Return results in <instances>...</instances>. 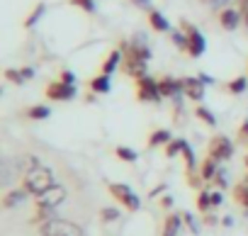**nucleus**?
<instances>
[{"label": "nucleus", "mask_w": 248, "mask_h": 236, "mask_svg": "<svg viewBox=\"0 0 248 236\" xmlns=\"http://www.w3.org/2000/svg\"><path fill=\"white\" fill-rule=\"evenodd\" d=\"M15 168H17V173H22V175H27L32 168H37V166H42V161L37 158V156H32V154H22V156H17L15 161Z\"/></svg>", "instance_id": "1a4fd4ad"}, {"label": "nucleus", "mask_w": 248, "mask_h": 236, "mask_svg": "<svg viewBox=\"0 0 248 236\" xmlns=\"http://www.w3.org/2000/svg\"><path fill=\"white\" fill-rule=\"evenodd\" d=\"M183 146H185V142H183V139H175V142H170V144H168V149H166V156H168V158L178 156V154L183 151Z\"/></svg>", "instance_id": "393cba45"}, {"label": "nucleus", "mask_w": 248, "mask_h": 236, "mask_svg": "<svg viewBox=\"0 0 248 236\" xmlns=\"http://www.w3.org/2000/svg\"><path fill=\"white\" fill-rule=\"evenodd\" d=\"M243 134H248V120L243 122Z\"/></svg>", "instance_id": "79ce46f5"}, {"label": "nucleus", "mask_w": 248, "mask_h": 236, "mask_svg": "<svg viewBox=\"0 0 248 236\" xmlns=\"http://www.w3.org/2000/svg\"><path fill=\"white\" fill-rule=\"evenodd\" d=\"M102 219H105V221H117V219H119V209H114V207L102 209Z\"/></svg>", "instance_id": "2f4dec72"}, {"label": "nucleus", "mask_w": 248, "mask_h": 236, "mask_svg": "<svg viewBox=\"0 0 248 236\" xmlns=\"http://www.w3.org/2000/svg\"><path fill=\"white\" fill-rule=\"evenodd\" d=\"M119 61H122V51H112V54L107 56L105 66H102V73H105V76L114 73V71H117V66H119Z\"/></svg>", "instance_id": "f3484780"}, {"label": "nucleus", "mask_w": 248, "mask_h": 236, "mask_svg": "<svg viewBox=\"0 0 248 236\" xmlns=\"http://www.w3.org/2000/svg\"><path fill=\"white\" fill-rule=\"evenodd\" d=\"M117 156H119V158H124L127 163H134V161L139 158V154H137V151H132V149H127V146H117Z\"/></svg>", "instance_id": "412c9836"}, {"label": "nucleus", "mask_w": 248, "mask_h": 236, "mask_svg": "<svg viewBox=\"0 0 248 236\" xmlns=\"http://www.w3.org/2000/svg\"><path fill=\"white\" fill-rule=\"evenodd\" d=\"M22 76H25V78H32V76H34V71H32V68H25V71H22Z\"/></svg>", "instance_id": "ea45409f"}, {"label": "nucleus", "mask_w": 248, "mask_h": 236, "mask_svg": "<svg viewBox=\"0 0 248 236\" xmlns=\"http://www.w3.org/2000/svg\"><path fill=\"white\" fill-rule=\"evenodd\" d=\"M149 144H151V146H161V144H170V134H168L166 129H158L156 134H151V139H149Z\"/></svg>", "instance_id": "6ab92c4d"}, {"label": "nucleus", "mask_w": 248, "mask_h": 236, "mask_svg": "<svg viewBox=\"0 0 248 236\" xmlns=\"http://www.w3.org/2000/svg\"><path fill=\"white\" fill-rule=\"evenodd\" d=\"M149 20H151V25H154V30H158V32H168L170 30V22L158 13V10H151V15H149Z\"/></svg>", "instance_id": "dca6fc26"}, {"label": "nucleus", "mask_w": 248, "mask_h": 236, "mask_svg": "<svg viewBox=\"0 0 248 236\" xmlns=\"http://www.w3.org/2000/svg\"><path fill=\"white\" fill-rule=\"evenodd\" d=\"M204 3L209 5V8H221V5H226L229 0H204Z\"/></svg>", "instance_id": "f704fd0d"}, {"label": "nucleus", "mask_w": 248, "mask_h": 236, "mask_svg": "<svg viewBox=\"0 0 248 236\" xmlns=\"http://www.w3.org/2000/svg\"><path fill=\"white\" fill-rule=\"evenodd\" d=\"M241 10H243V13L248 10V0H241Z\"/></svg>", "instance_id": "a19ab883"}, {"label": "nucleus", "mask_w": 248, "mask_h": 236, "mask_svg": "<svg viewBox=\"0 0 248 236\" xmlns=\"http://www.w3.org/2000/svg\"><path fill=\"white\" fill-rule=\"evenodd\" d=\"M221 205V192H212V207Z\"/></svg>", "instance_id": "e433bc0d"}, {"label": "nucleus", "mask_w": 248, "mask_h": 236, "mask_svg": "<svg viewBox=\"0 0 248 236\" xmlns=\"http://www.w3.org/2000/svg\"><path fill=\"white\" fill-rule=\"evenodd\" d=\"M183 90H185L183 80H173V78H166V80H161V93H163V95H170V97H175V95H180Z\"/></svg>", "instance_id": "2eb2a0df"}, {"label": "nucleus", "mask_w": 248, "mask_h": 236, "mask_svg": "<svg viewBox=\"0 0 248 236\" xmlns=\"http://www.w3.org/2000/svg\"><path fill=\"white\" fill-rule=\"evenodd\" d=\"M183 154H185V161H187V171H192V168H195V154H192V149H190L187 142H185V146H183Z\"/></svg>", "instance_id": "c85d7f7f"}, {"label": "nucleus", "mask_w": 248, "mask_h": 236, "mask_svg": "<svg viewBox=\"0 0 248 236\" xmlns=\"http://www.w3.org/2000/svg\"><path fill=\"white\" fill-rule=\"evenodd\" d=\"M49 114H51V110H49L46 105H39V107H32V110H30L32 120H44V117H49Z\"/></svg>", "instance_id": "b1692460"}, {"label": "nucleus", "mask_w": 248, "mask_h": 236, "mask_svg": "<svg viewBox=\"0 0 248 236\" xmlns=\"http://www.w3.org/2000/svg\"><path fill=\"white\" fill-rule=\"evenodd\" d=\"M219 20H221V27L231 32V30L238 27V22H241V13L233 10V8H229V10H224V13L219 15Z\"/></svg>", "instance_id": "ddd939ff"}, {"label": "nucleus", "mask_w": 248, "mask_h": 236, "mask_svg": "<svg viewBox=\"0 0 248 236\" xmlns=\"http://www.w3.org/2000/svg\"><path fill=\"white\" fill-rule=\"evenodd\" d=\"M90 90L93 93H109V76H97V78H93L90 80Z\"/></svg>", "instance_id": "a211bd4d"}, {"label": "nucleus", "mask_w": 248, "mask_h": 236, "mask_svg": "<svg viewBox=\"0 0 248 236\" xmlns=\"http://www.w3.org/2000/svg\"><path fill=\"white\" fill-rule=\"evenodd\" d=\"M180 229V217H168L166 219V229H163V236H175Z\"/></svg>", "instance_id": "aec40b11"}, {"label": "nucleus", "mask_w": 248, "mask_h": 236, "mask_svg": "<svg viewBox=\"0 0 248 236\" xmlns=\"http://www.w3.org/2000/svg\"><path fill=\"white\" fill-rule=\"evenodd\" d=\"M233 195L241 200V205H246L248 207V183H243V185H238L236 190H233Z\"/></svg>", "instance_id": "cd10ccee"}, {"label": "nucleus", "mask_w": 248, "mask_h": 236, "mask_svg": "<svg viewBox=\"0 0 248 236\" xmlns=\"http://www.w3.org/2000/svg\"><path fill=\"white\" fill-rule=\"evenodd\" d=\"M185 221L190 224V229H192V231L197 229V224H195V219H192V214H185Z\"/></svg>", "instance_id": "4c0bfd02"}, {"label": "nucleus", "mask_w": 248, "mask_h": 236, "mask_svg": "<svg viewBox=\"0 0 248 236\" xmlns=\"http://www.w3.org/2000/svg\"><path fill=\"white\" fill-rule=\"evenodd\" d=\"M5 78H8V80H13V83H17V85H22V80H25V76H22L20 71H13V68H8V71H5Z\"/></svg>", "instance_id": "7c9ffc66"}, {"label": "nucleus", "mask_w": 248, "mask_h": 236, "mask_svg": "<svg viewBox=\"0 0 248 236\" xmlns=\"http://www.w3.org/2000/svg\"><path fill=\"white\" fill-rule=\"evenodd\" d=\"M173 42H175L180 49H187V47H190V37H185V34H180V32H173Z\"/></svg>", "instance_id": "c756f323"}, {"label": "nucleus", "mask_w": 248, "mask_h": 236, "mask_svg": "<svg viewBox=\"0 0 248 236\" xmlns=\"http://www.w3.org/2000/svg\"><path fill=\"white\" fill-rule=\"evenodd\" d=\"M73 5H80L85 13H95V0H73Z\"/></svg>", "instance_id": "473e14b6"}, {"label": "nucleus", "mask_w": 248, "mask_h": 236, "mask_svg": "<svg viewBox=\"0 0 248 236\" xmlns=\"http://www.w3.org/2000/svg\"><path fill=\"white\" fill-rule=\"evenodd\" d=\"M61 80H63V83H68V85H73V80H76V78H73V73H71V71H66V73L61 76Z\"/></svg>", "instance_id": "c9c22d12"}, {"label": "nucleus", "mask_w": 248, "mask_h": 236, "mask_svg": "<svg viewBox=\"0 0 248 236\" xmlns=\"http://www.w3.org/2000/svg\"><path fill=\"white\" fill-rule=\"evenodd\" d=\"M183 27L187 30V37H190V47H187V51H190L192 56H202L204 49H207V42H204L202 32L195 30V27H190V25H183Z\"/></svg>", "instance_id": "423d86ee"}, {"label": "nucleus", "mask_w": 248, "mask_h": 236, "mask_svg": "<svg viewBox=\"0 0 248 236\" xmlns=\"http://www.w3.org/2000/svg\"><path fill=\"white\" fill-rule=\"evenodd\" d=\"M197 207L202 212H207L212 207V192H200V200H197Z\"/></svg>", "instance_id": "bb28decb"}, {"label": "nucleus", "mask_w": 248, "mask_h": 236, "mask_svg": "<svg viewBox=\"0 0 248 236\" xmlns=\"http://www.w3.org/2000/svg\"><path fill=\"white\" fill-rule=\"evenodd\" d=\"M231 154H233V144L226 139V137H217L214 142H212V146H209V156H214L217 161L221 158H231Z\"/></svg>", "instance_id": "0eeeda50"}, {"label": "nucleus", "mask_w": 248, "mask_h": 236, "mask_svg": "<svg viewBox=\"0 0 248 236\" xmlns=\"http://www.w3.org/2000/svg\"><path fill=\"white\" fill-rule=\"evenodd\" d=\"M51 185H54V173H51L46 166H37V168H32V171L25 175V185H22V188H25L30 195L39 197V195L46 192Z\"/></svg>", "instance_id": "f257e3e1"}, {"label": "nucleus", "mask_w": 248, "mask_h": 236, "mask_svg": "<svg viewBox=\"0 0 248 236\" xmlns=\"http://www.w3.org/2000/svg\"><path fill=\"white\" fill-rule=\"evenodd\" d=\"M15 173H17V168H15V163L5 158L3 163H0V185H3V188H8V185L13 183V178H15Z\"/></svg>", "instance_id": "4468645a"}, {"label": "nucleus", "mask_w": 248, "mask_h": 236, "mask_svg": "<svg viewBox=\"0 0 248 236\" xmlns=\"http://www.w3.org/2000/svg\"><path fill=\"white\" fill-rule=\"evenodd\" d=\"M243 17H246V27H248V10H246V13H243Z\"/></svg>", "instance_id": "37998d69"}, {"label": "nucleus", "mask_w": 248, "mask_h": 236, "mask_svg": "<svg viewBox=\"0 0 248 236\" xmlns=\"http://www.w3.org/2000/svg\"><path fill=\"white\" fill-rule=\"evenodd\" d=\"M139 8H151V0H134Z\"/></svg>", "instance_id": "58836bf2"}, {"label": "nucleus", "mask_w": 248, "mask_h": 236, "mask_svg": "<svg viewBox=\"0 0 248 236\" xmlns=\"http://www.w3.org/2000/svg\"><path fill=\"white\" fill-rule=\"evenodd\" d=\"M109 192L117 197V202H122L124 207H129V209H134V212L141 207L139 197L132 192V188H129V185H124V183H109Z\"/></svg>", "instance_id": "39448f33"}, {"label": "nucleus", "mask_w": 248, "mask_h": 236, "mask_svg": "<svg viewBox=\"0 0 248 236\" xmlns=\"http://www.w3.org/2000/svg\"><path fill=\"white\" fill-rule=\"evenodd\" d=\"M42 15H44V5H37V8H34V13H32V17H30L25 25H27V27H32V25H34V22H37Z\"/></svg>", "instance_id": "72a5a7b5"}, {"label": "nucleus", "mask_w": 248, "mask_h": 236, "mask_svg": "<svg viewBox=\"0 0 248 236\" xmlns=\"http://www.w3.org/2000/svg\"><path fill=\"white\" fill-rule=\"evenodd\" d=\"M246 88H248V80H246V78H236V80H231V83H229V90H231V93H236V95H238V93H243Z\"/></svg>", "instance_id": "a878e982"}, {"label": "nucleus", "mask_w": 248, "mask_h": 236, "mask_svg": "<svg viewBox=\"0 0 248 236\" xmlns=\"http://www.w3.org/2000/svg\"><path fill=\"white\" fill-rule=\"evenodd\" d=\"M27 190L25 188H17V190H10L5 197H3V207L5 209H13V207H17V205H22L25 200H27Z\"/></svg>", "instance_id": "9d476101"}, {"label": "nucleus", "mask_w": 248, "mask_h": 236, "mask_svg": "<svg viewBox=\"0 0 248 236\" xmlns=\"http://www.w3.org/2000/svg\"><path fill=\"white\" fill-rule=\"evenodd\" d=\"M39 234L42 236H83V229L76 226L73 221H66V219H49V221H42L39 226Z\"/></svg>", "instance_id": "f03ea898"}, {"label": "nucleus", "mask_w": 248, "mask_h": 236, "mask_svg": "<svg viewBox=\"0 0 248 236\" xmlns=\"http://www.w3.org/2000/svg\"><path fill=\"white\" fill-rule=\"evenodd\" d=\"M183 85H185L187 97H192V100H202V97H204V85H202V80H197V78H185Z\"/></svg>", "instance_id": "9b49d317"}, {"label": "nucleus", "mask_w": 248, "mask_h": 236, "mask_svg": "<svg viewBox=\"0 0 248 236\" xmlns=\"http://www.w3.org/2000/svg\"><path fill=\"white\" fill-rule=\"evenodd\" d=\"M66 200V188L63 185H51L46 192L37 197V209H56Z\"/></svg>", "instance_id": "20e7f679"}, {"label": "nucleus", "mask_w": 248, "mask_h": 236, "mask_svg": "<svg viewBox=\"0 0 248 236\" xmlns=\"http://www.w3.org/2000/svg\"><path fill=\"white\" fill-rule=\"evenodd\" d=\"M214 173H217V158H214V156H209V158L204 161V166H202V178H207V180H209Z\"/></svg>", "instance_id": "4be33fe9"}, {"label": "nucleus", "mask_w": 248, "mask_h": 236, "mask_svg": "<svg viewBox=\"0 0 248 236\" xmlns=\"http://www.w3.org/2000/svg\"><path fill=\"white\" fill-rule=\"evenodd\" d=\"M137 97L139 100H144V102H156L158 105V100H161V83H156V80H151L149 76H144V78H139L137 80Z\"/></svg>", "instance_id": "7ed1b4c3"}, {"label": "nucleus", "mask_w": 248, "mask_h": 236, "mask_svg": "<svg viewBox=\"0 0 248 236\" xmlns=\"http://www.w3.org/2000/svg\"><path fill=\"white\" fill-rule=\"evenodd\" d=\"M195 112H197V117H200V120H204L209 127H214V125H217V117H214V114H212L207 107H197Z\"/></svg>", "instance_id": "5701e85b"}, {"label": "nucleus", "mask_w": 248, "mask_h": 236, "mask_svg": "<svg viewBox=\"0 0 248 236\" xmlns=\"http://www.w3.org/2000/svg\"><path fill=\"white\" fill-rule=\"evenodd\" d=\"M246 168H248V156H246Z\"/></svg>", "instance_id": "c03bdc74"}, {"label": "nucleus", "mask_w": 248, "mask_h": 236, "mask_svg": "<svg viewBox=\"0 0 248 236\" xmlns=\"http://www.w3.org/2000/svg\"><path fill=\"white\" fill-rule=\"evenodd\" d=\"M46 95H49L51 100H71V97L76 95V88L68 85V83H63V80H59V83H51V85L46 88Z\"/></svg>", "instance_id": "6e6552de"}, {"label": "nucleus", "mask_w": 248, "mask_h": 236, "mask_svg": "<svg viewBox=\"0 0 248 236\" xmlns=\"http://www.w3.org/2000/svg\"><path fill=\"white\" fill-rule=\"evenodd\" d=\"M124 68H127V73L134 76L137 80L146 76V61L144 59H137V56H129V61H127V66H124Z\"/></svg>", "instance_id": "f8f14e48"}]
</instances>
